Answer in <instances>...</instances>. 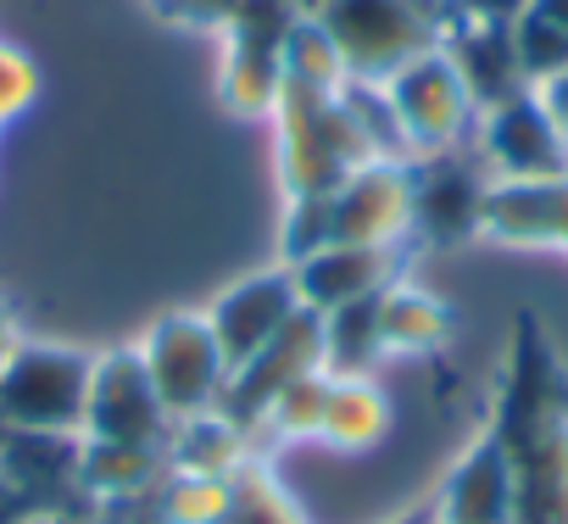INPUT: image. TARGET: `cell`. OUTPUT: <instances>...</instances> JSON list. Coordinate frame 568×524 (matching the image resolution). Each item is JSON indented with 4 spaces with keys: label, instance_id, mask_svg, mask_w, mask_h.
<instances>
[{
    "label": "cell",
    "instance_id": "1",
    "mask_svg": "<svg viewBox=\"0 0 568 524\" xmlns=\"http://www.w3.org/2000/svg\"><path fill=\"white\" fill-rule=\"evenodd\" d=\"M490 430L513 468V524H568V369L529 313L513 324Z\"/></svg>",
    "mask_w": 568,
    "mask_h": 524
},
{
    "label": "cell",
    "instance_id": "2",
    "mask_svg": "<svg viewBox=\"0 0 568 524\" xmlns=\"http://www.w3.org/2000/svg\"><path fill=\"white\" fill-rule=\"evenodd\" d=\"M273 123H278V173L291 195H329L363 162H379L368 134L357 129V112L346 107V84L341 90L284 84Z\"/></svg>",
    "mask_w": 568,
    "mask_h": 524
},
{
    "label": "cell",
    "instance_id": "3",
    "mask_svg": "<svg viewBox=\"0 0 568 524\" xmlns=\"http://www.w3.org/2000/svg\"><path fill=\"white\" fill-rule=\"evenodd\" d=\"M318 23L335 40L346 79L385 84L407 62L440 51L446 23H452V0H329Z\"/></svg>",
    "mask_w": 568,
    "mask_h": 524
},
{
    "label": "cell",
    "instance_id": "4",
    "mask_svg": "<svg viewBox=\"0 0 568 524\" xmlns=\"http://www.w3.org/2000/svg\"><path fill=\"white\" fill-rule=\"evenodd\" d=\"M95 357L68 341H23L0 369V419L12 430L84 435Z\"/></svg>",
    "mask_w": 568,
    "mask_h": 524
},
{
    "label": "cell",
    "instance_id": "5",
    "mask_svg": "<svg viewBox=\"0 0 568 524\" xmlns=\"http://www.w3.org/2000/svg\"><path fill=\"white\" fill-rule=\"evenodd\" d=\"M296 18L302 12L291 0H240V12L223 23L229 46L217 90L234 118H273L284 95V40H291Z\"/></svg>",
    "mask_w": 568,
    "mask_h": 524
},
{
    "label": "cell",
    "instance_id": "6",
    "mask_svg": "<svg viewBox=\"0 0 568 524\" xmlns=\"http://www.w3.org/2000/svg\"><path fill=\"white\" fill-rule=\"evenodd\" d=\"M140 363H145L162 407L173 413V424L212 413L217 391L229 380V363H223V346H217L206 313H162L140 335Z\"/></svg>",
    "mask_w": 568,
    "mask_h": 524
},
{
    "label": "cell",
    "instance_id": "7",
    "mask_svg": "<svg viewBox=\"0 0 568 524\" xmlns=\"http://www.w3.org/2000/svg\"><path fill=\"white\" fill-rule=\"evenodd\" d=\"M385 95H390V112H396L402 140H407L413 157L452 151L479 123V107H474V95L457 79V68H452L446 51H429V57L407 62L402 73H390L385 79Z\"/></svg>",
    "mask_w": 568,
    "mask_h": 524
},
{
    "label": "cell",
    "instance_id": "8",
    "mask_svg": "<svg viewBox=\"0 0 568 524\" xmlns=\"http://www.w3.org/2000/svg\"><path fill=\"white\" fill-rule=\"evenodd\" d=\"M313 369H324V319L313 308H302L262 352H251L240 369H229V380L217 391V413L234 419L245 435H256V424L273 407V396L284 385H296L302 374H313Z\"/></svg>",
    "mask_w": 568,
    "mask_h": 524
},
{
    "label": "cell",
    "instance_id": "9",
    "mask_svg": "<svg viewBox=\"0 0 568 524\" xmlns=\"http://www.w3.org/2000/svg\"><path fill=\"white\" fill-rule=\"evenodd\" d=\"M407 173H413V234L418 240L463 245L485 229L490 168L479 157H463V145H452V151L413 157Z\"/></svg>",
    "mask_w": 568,
    "mask_h": 524
},
{
    "label": "cell",
    "instance_id": "10",
    "mask_svg": "<svg viewBox=\"0 0 568 524\" xmlns=\"http://www.w3.org/2000/svg\"><path fill=\"white\" fill-rule=\"evenodd\" d=\"M84 441H140V446L173 441V413L162 407V396L140 363V346H112L95 357Z\"/></svg>",
    "mask_w": 568,
    "mask_h": 524
},
{
    "label": "cell",
    "instance_id": "11",
    "mask_svg": "<svg viewBox=\"0 0 568 524\" xmlns=\"http://www.w3.org/2000/svg\"><path fill=\"white\" fill-rule=\"evenodd\" d=\"M0 474H7L34 513L90 518L95 496L84 491V435L57 430H12L0 441Z\"/></svg>",
    "mask_w": 568,
    "mask_h": 524
},
{
    "label": "cell",
    "instance_id": "12",
    "mask_svg": "<svg viewBox=\"0 0 568 524\" xmlns=\"http://www.w3.org/2000/svg\"><path fill=\"white\" fill-rule=\"evenodd\" d=\"M479 162L490 179H562L568 173V134L551 123L535 90L479 112Z\"/></svg>",
    "mask_w": 568,
    "mask_h": 524
},
{
    "label": "cell",
    "instance_id": "13",
    "mask_svg": "<svg viewBox=\"0 0 568 524\" xmlns=\"http://www.w3.org/2000/svg\"><path fill=\"white\" fill-rule=\"evenodd\" d=\"M335 245H402L413 234V173L407 162H363L341 190H329Z\"/></svg>",
    "mask_w": 568,
    "mask_h": 524
},
{
    "label": "cell",
    "instance_id": "14",
    "mask_svg": "<svg viewBox=\"0 0 568 524\" xmlns=\"http://www.w3.org/2000/svg\"><path fill=\"white\" fill-rule=\"evenodd\" d=\"M302 313V291H296V274L291 269H262L240 285H229L212 308H206V324L223 346V363L240 369L251 352H262L284 324Z\"/></svg>",
    "mask_w": 568,
    "mask_h": 524
},
{
    "label": "cell",
    "instance_id": "15",
    "mask_svg": "<svg viewBox=\"0 0 568 524\" xmlns=\"http://www.w3.org/2000/svg\"><path fill=\"white\" fill-rule=\"evenodd\" d=\"M440 51L452 57V68H457V79L468 84V95H474L479 112H490V107H501V101H513V95L529 90V79H524V68H518L513 23H485V18L452 12Z\"/></svg>",
    "mask_w": 568,
    "mask_h": 524
},
{
    "label": "cell",
    "instance_id": "16",
    "mask_svg": "<svg viewBox=\"0 0 568 524\" xmlns=\"http://www.w3.org/2000/svg\"><path fill=\"white\" fill-rule=\"evenodd\" d=\"M435 524H513V468L490 424L452 463L435 496Z\"/></svg>",
    "mask_w": 568,
    "mask_h": 524
},
{
    "label": "cell",
    "instance_id": "17",
    "mask_svg": "<svg viewBox=\"0 0 568 524\" xmlns=\"http://www.w3.org/2000/svg\"><path fill=\"white\" fill-rule=\"evenodd\" d=\"M479 234L501 245H562L568 251V173L562 179H490Z\"/></svg>",
    "mask_w": 568,
    "mask_h": 524
},
{
    "label": "cell",
    "instance_id": "18",
    "mask_svg": "<svg viewBox=\"0 0 568 524\" xmlns=\"http://www.w3.org/2000/svg\"><path fill=\"white\" fill-rule=\"evenodd\" d=\"M291 274H296L302 308L335 313V308L363 302V296L385 291L390 280H402V245H324L318 256L296 262Z\"/></svg>",
    "mask_w": 568,
    "mask_h": 524
},
{
    "label": "cell",
    "instance_id": "19",
    "mask_svg": "<svg viewBox=\"0 0 568 524\" xmlns=\"http://www.w3.org/2000/svg\"><path fill=\"white\" fill-rule=\"evenodd\" d=\"M390 435V402L368 374H329V402H324V430L318 441H329L335 452H368Z\"/></svg>",
    "mask_w": 568,
    "mask_h": 524
},
{
    "label": "cell",
    "instance_id": "20",
    "mask_svg": "<svg viewBox=\"0 0 568 524\" xmlns=\"http://www.w3.org/2000/svg\"><path fill=\"white\" fill-rule=\"evenodd\" d=\"M173 457L168 446H140V441H84V491L95 502L106 496H134L168 485Z\"/></svg>",
    "mask_w": 568,
    "mask_h": 524
},
{
    "label": "cell",
    "instance_id": "21",
    "mask_svg": "<svg viewBox=\"0 0 568 524\" xmlns=\"http://www.w3.org/2000/svg\"><path fill=\"white\" fill-rule=\"evenodd\" d=\"M168 457L179 474H212V480H229L245 457H251V435L223 419L217 407L212 413H195V419H179L173 424V441H168Z\"/></svg>",
    "mask_w": 568,
    "mask_h": 524
},
{
    "label": "cell",
    "instance_id": "22",
    "mask_svg": "<svg viewBox=\"0 0 568 524\" xmlns=\"http://www.w3.org/2000/svg\"><path fill=\"white\" fill-rule=\"evenodd\" d=\"M446 330H452V319H446V308H440L429 291H418V285H407V280H390V285L379 291V335H385V352H413V357H424V352L446 346Z\"/></svg>",
    "mask_w": 568,
    "mask_h": 524
},
{
    "label": "cell",
    "instance_id": "23",
    "mask_svg": "<svg viewBox=\"0 0 568 524\" xmlns=\"http://www.w3.org/2000/svg\"><path fill=\"white\" fill-rule=\"evenodd\" d=\"M324 319V374L346 380V374H368L385 357V335H379V291L363 302H346Z\"/></svg>",
    "mask_w": 568,
    "mask_h": 524
},
{
    "label": "cell",
    "instance_id": "24",
    "mask_svg": "<svg viewBox=\"0 0 568 524\" xmlns=\"http://www.w3.org/2000/svg\"><path fill=\"white\" fill-rule=\"evenodd\" d=\"M223 524H307L296 496L278 485V474L256 457H245L234 474H229V507H223Z\"/></svg>",
    "mask_w": 568,
    "mask_h": 524
},
{
    "label": "cell",
    "instance_id": "25",
    "mask_svg": "<svg viewBox=\"0 0 568 524\" xmlns=\"http://www.w3.org/2000/svg\"><path fill=\"white\" fill-rule=\"evenodd\" d=\"M284 84H313V90L346 84V62H341V51H335V40L324 34L318 18H296L291 40H284Z\"/></svg>",
    "mask_w": 568,
    "mask_h": 524
},
{
    "label": "cell",
    "instance_id": "26",
    "mask_svg": "<svg viewBox=\"0 0 568 524\" xmlns=\"http://www.w3.org/2000/svg\"><path fill=\"white\" fill-rule=\"evenodd\" d=\"M324 402H329V374L313 369V374H302L296 385H284L273 396V407L262 413L256 430H267L278 441H313L324 430Z\"/></svg>",
    "mask_w": 568,
    "mask_h": 524
},
{
    "label": "cell",
    "instance_id": "27",
    "mask_svg": "<svg viewBox=\"0 0 568 524\" xmlns=\"http://www.w3.org/2000/svg\"><path fill=\"white\" fill-rule=\"evenodd\" d=\"M513 46H518V68L529 79V90H540L546 79H557L568 68V29H557L551 18H540L535 7H524L513 18Z\"/></svg>",
    "mask_w": 568,
    "mask_h": 524
},
{
    "label": "cell",
    "instance_id": "28",
    "mask_svg": "<svg viewBox=\"0 0 568 524\" xmlns=\"http://www.w3.org/2000/svg\"><path fill=\"white\" fill-rule=\"evenodd\" d=\"M324 245H335V223H329V195H291V212H284L278 229V251H284V269L318 256Z\"/></svg>",
    "mask_w": 568,
    "mask_h": 524
},
{
    "label": "cell",
    "instance_id": "29",
    "mask_svg": "<svg viewBox=\"0 0 568 524\" xmlns=\"http://www.w3.org/2000/svg\"><path fill=\"white\" fill-rule=\"evenodd\" d=\"M168 507L179 524H223V507H229V480H212V474H168L162 485Z\"/></svg>",
    "mask_w": 568,
    "mask_h": 524
},
{
    "label": "cell",
    "instance_id": "30",
    "mask_svg": "<svg viewBox=\"0 0 568 524\" xmlns=\"http://www.w3.org/2000/svg\"><path fill=\"white\" fill-rule=\"evenodd\" d=\"M90 524H179V518H173V507H168V496H162V485H156V491H134V496H106V502H95Z\"/></svg>",
    "mask_w": 568,
    "mask_h": 524
},
{
    "label": "cell",
    "instance_id": "31",
    "mask_svg": "<svg viewBox=\"0 0 568 524\" xmlns=\"http://www.w3.org/2000/svg\"><path fill=\"white\" fill-rule=\"evenodd\" d=\"M29 101H34V68H29L18 51L0 46V118L23 112Z\"/></svg>",
    "mask_w": 568,
    "mask_h": 524
},
{
    "label": "cell",
    "instance_id": "32",
    "mask_svg": "<svg viewBox=\"0 0 568 524\" xmlns=\"http://www.w3.org/2000/svg\"><path fill=\"white\" fill-rule=\"evenodd\" d=\"M156 12L190 29H223L240 12V0H156Z\"/></svg>",
    "mask_w": 568,
    "mask_h": 524
},
{
    "label": "cell",
    "instance_id": "33",
    "mask_svg": "<svg viewBox=\"0 0 568 524\" xmlns=\"http://www.w3.org/2000/svg\"><path fill=\"white\" fill-rule=\"evenodd\" d=\"M535 95H540V107L551 112V123H557V129L568 134V68H562L557 79H546V84H540Z\"/></svg>",
    "mask_w": 568,
    "mask_h": 524
},
{
    "label": "cell",
    "instance_id": "34",
    "mask_svg": "<svg viewBox=\"0 0 568 524\" xmlns=\"http://www.w3.org/2000/svg\"><path fill=\"white\" fill-rule=\"evenodd\" d=\"M29 513H34V507H29V496H23L7 474H0V524H23Z\"/></svg>",
    "mask_w": 568,
    "mask_h": 524
},
{
    "label": "cell",
    "instance_id": "35",
    "mask_svg": "<svg viewBox=\"0 0 568 524\" xmlns=\"http://www.w3.org/2000/svg\"><path fill=\"white\" fill-rule=\"evenodd\" d=\"M23 346V330H18V313H12V302L0 296V369L12 363V352Z\"/></svg>",
    "mask_w": 568,
    "mask_h": 524
},
{
    "label": "cell",
    "instance_id": "36",
    "mask_svg": "<svg viewBox=\"0 0 568 524\" xmlns=\"http://www.w3.org/2000/svg\"><path fill=\"white\" fill-rule=\"evenodd\" d=\"M529 7H535L540 18H551L557 29H568V0H529Z\"/></svg>",
    "mask_w": 568,
    "mask_h": 524
},
{
    "label": "cell",
    "instance_id": "37",
    "mask_svg": "<svg viewBox=\"0 0 568 524\" xmlns=\"http://www.w3.org/2000/svg\"><path fill=\"white\" fill-rule=\"evenodd\" d=\"M23 524H90V518H68V513H29Z\"/></svg>",
    "mask_w": 568,
    "mask_h": 524
},
{
    "label": "cell",
    "instance_id": "38",
    "mask_svg": "<svg viewBox=\"0 0 568 524\" xmlns=\"http://www.w3.org/2000/svg\"><path fill=\"white\" fill-rule=\"evenodd\" d=\"M390 524H435V502L429 507H413L407 518H390Z\"/></svg>",
    "mask_w": 568,
    "mask_h": 524
},
{
    "label": "cell",
    "instance_id": "39",
    "mask_svg": "<svg viewBox=\"0 0 568 524\" xmlns=\"http://www.w3.org/2000/svg\"><path fill=\"white\" fill-rule=\"evenodd\" d=\"M7 435H12V424H7V419H0V441H7Z\"/></svg>",
    "mask_w": 568,
    "mask_h": 524
},
{
    "label": "cell",
    "instance_id": "40",
    "mask_svg": "<svg viewBox=\"0 0 568 524\" xmlns=\"http://www.w3.org/2000/svg\"><path fill=\"white\" fill-rule=\"evenodd\" d=\"M291 7H296V0H291Z\"/></svg>",
    "mask_w": 568,
    "mask_h": 524
}]
</instances>
